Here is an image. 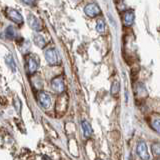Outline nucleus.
I'll use <instances>...</instances> for the list:
<instances>
[{
	"label": "nucleus",
	"instance_id": "obj_1",
	"mask_svg": "<svg viewBox=\"0 0 160 160\" xmlns=\"http://www.w3.org/2000/svg\"><path fill=\"white\" fill-rule=\"evenodd\" d=\"M45 58L49 65H56L58 63V54L54 48H49L45 51Z\"/></svg>",
	"mask_w": 160,
	"mask_h": 160
},
{
	"label": "nucleus",
	"instance_id": "obj_2",
	"mask_svg": "<svg viewBox=\"0 0 160 160\" xmlns=\"http://www.w3.org/2000/svg\"><path fill=\"white\" fill-rule=\"evenodd\" d=\"M38 101L44 109H48L51 106V98L46 92H40L38 94Z\"/></svg>",
	"mask_w": 160,
	"mask_h": 160
},
{
	"label": "nucleus",
	"instance_id": "obj_3",
	"mask_svg": "<svg viewBox=\"0 0 160 160\" xmlns=\"http://www.w3.org/2000/svg\"><path fill=\"white\" fill-rule=\"evenodd\" d=\"M84 12L89 17H95V16H97V15L100 13V8L98 7L97 4L90 3V4H88V5L85 6Z\"/></svg>",
	"mask_w": 160,
	"mask_h": 160
},
{
	"label": "nucleus",
	"instance_id": "obj_4",
	"mask_svg": "<svg viewBox=\"0 0 160 160\" xmlns=\"http://www.w3.org/2000/svg\"><path fill=\"white\" fill-rule=\"evenodd\" d=\"M6 12H7L8 17L11 19L13 22H15L16 24H22L23 23V17L21 16V14H20L18 11H16V10L8 8L6 10Z\"/></svg>",
	"mask_w": 160,
	"mask_h": 160
},
{
	"label": "nucleus",
	"instance_id": "obj_5",
	"mask_svg": "<svg viewBox=\"0 0 160 160\" xmlns=\"http://www.w3.org/2000/svg\"><path fill=\"white\" fill-rule=\"evenodd\" d=\"M51 86L53 90L57 93H62L64 91V83L61 77H56L52 80L51 82Z\"/></svg>",
	"mask_w": 160,
	"mask_h": 160
},
{
	"label": "nucleus",
	"instance_id": "obj_6",
	"mask_svg": "<svg viewBox=\"0 0 160 160\" xmlns=\"http://www.w3.org/2000/svg\"><path fill=\"white\" fill-rule=\"evenodd\" d=\"M27 20H28V24L30 25V27L32 29L36 30V31H39V30L41 29V23H40V21L34 16V15L29 14Z\"/></svg>",
	"mask_w": 160,
	"mask_h": 160
},
{
	"label": "nucleus",
	"instance_id": "obj_7",
	"mask_svg": "<svg viewBox=\"0 0 160 160\" xmlns=\"http://www.w3.org/2000/svg\"><path fill=\"white\" fill-rule=\"evenodd\" d=\"M137 154L142 159H149V155L147 152V146L145 142H139L137 145Z\"/></svg>",
	"mask_w": 160,
	"mask_h": 160
},
{
	"label": "nucleus",
	"instance_id": "obj_8",
	"mask_svg": "<svg viewBox=\"0 0 160 160\" xmlns=\"http://www.w3.org/2000/svg\"><path fill=\"white\" fill-rule=\"evenodd\" d=\"M27 68L29 73H34L38 68V63L33 57H28L27 59Z\"/></svg>",
	"mask_w": 160,
	"mask_h": 160
},
{
	"label": "nucleus",
	"instance_id": "obj_9",
	"mask_svg": "<svg viewBox=\"0 0 160 160\" xmlns=\"http://www.w3.org/2000/svg\"><path fill=\"white\" fill-rule=\"evenodd\" d=\"M133 21H134V13L132 11H127L123 16L124 24L126 25V26H128V25H131Z\"/></svg>",
	"mask_w": 160,
	"mask_h": 160
},
{
	"label": "nucleus",
	"instance_id": "obj_10",
	"mask_svg": "<svg viewBox=\"0 0 160 160\" xmlns=\"http://www.w3.org/2000/svg\"><path fill=\"white\" fill-rule=\"evenodd\" d=\"M81 125H82L84 136L85 137H89L90 135L92 134V128H91V126H90V124L87 121H85V120H84V121H82Z\"/></svg>",
	"mask_w": 160,
	"mask_h": 160
},
{
	"label": "nucleus",
	"instance_id": "obj_11",
	"mask_svg": "<svg viewBox=\"0 0 160 160\" xmlns=\"http://www.w3.org/2000/svg\"><path fill=\"white\" fill-rule=\"evenodd\" d=\"M6 62L8 64V66L11 68V70L13 72H17V67H16V64H15V61L12 57L11 54H8L6 56Z\"/></svg>",
	"mask_w": 160,
	"mask_h": 160
},
{
	"label": "nucleus",
	"instance_id": "obj_12",
	"mask_svg": "<svg viewBox=\"0 0 160 160\" xmlns=\"http://www.w3.org/2000/svg\"><path fill=\"white\" fill-rule=\"evenodd\" d=\"M34 43L40 48H42L46 45V41H45L41 35H36V36H34Z\"/></svg>",
	"mask_w": 160,
	"mask_h": 160
},
{
	"label": "nucleus",
	"instance_id": "obj_13",
	"mask_svg": "<svg viewBox=\"0 0 160 160\" xmlns=\"http://www.w3.org/2000/svg\"><path fill=\"white\" fill-rule=\"evenodd\" d=\"M5 34H6V37L8 39H14L15 37H16V32H15V30H14V28L12 26L7 27Z\"/></svg>",
	"mask_w": 160,
	"mask_h": 160
},
{
	"label": "nucleus",
	"instance_id": "obj_14",
	"mask_svg": "<svg viewBox=\"0 0 160 160\" xmlns=\"http://www.w3.org/2000/svg\"><path fill=\"white\" fill-rule=\"evenodd\" d=\"M96 30L99 33H103L105 31V22L103 20L99 19L97 23H96Z\"/></svg>",
	"mask_w": 160,
	"mask_h": 160
},
{
	"label": "nucleus",
	"instance_id": "obj_15",
	"mask_svg": "<svg viewBox=\"0 0 160 160\" xmlns=\"http://www.w3.org/2000/svg\"><path fill=\"white\" fill-rule=\"evenodd\" d=\"M119 88H120V83L118 81H114L111 85V90H110V92H111L112 95L117 94L119 91Z\"/></svg>",
	"mask_w": 160,
	"mask_h": 160
},
{
	"label": "nucleus",
	"instance_id": "obj_16",
	"mask_svg": "<svg viewBox=\"0 0 160 160\" xmlns=\"http://www.w3.org/2000/svg\"><path fill=\"white\" fill-rule=\"evenodd\" d=\"M152 151L155 155L160 156V143H154L152 145Z\"/></svg>",
	"mask_w": 160,
	"mask_h": 160
},
{
	"label": "nucleus",
	"instance_id": "obj_17",
	"mask_svg": "<svg viewBox=\"0 0 160 160\" xmlns=\"http://www.w3.org/2000/svg\"><path fill=\"white\" fill-rule=\"evenodd\" d=\"M152 126L155 131L160 133V119H155L152 122Z\"/></svg>",
	"mask_w": 160,
	"mask_h": 160
},
{
	"label": "nucleus",
	"instance_id": "obj_18",
	"mask_svg": "<svg viewBox=\"0 0 160 160\" xmlns=\"http://www.w3.org/2000/svg\"><path fill=\"white\" fill-rule=\"evenodd\" d=\"M23 2H25L26 4H29V5H31L35 2V0H22Z\"/></svg>",
	"mask_w": 160,
	"mask_h": 160
},
{
	"label": "nucleus",
	"instance_id": "obj_19",
	"mask_svg": "<svg viewBox=\"0 0 160 160\" xmlns=\"http://www.w3.org/2000/svg\"><path fill=\"white\" fill-rule=\"evenodd\" d=\"M75 1H77V0H75Z\"/></svg>",
	"mask_w": 160,
	"mask_h": 160
}]
</instances>
